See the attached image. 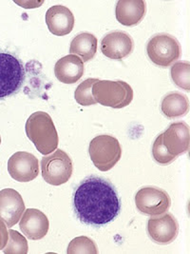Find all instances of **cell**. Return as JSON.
Segmentation results:
<instances>
[{
	"mask_svg": "<svg viewBox=\"0 0 190 254\" xmlns=\"http://www.w3.org/2000/svg\"><path fill=\"white\" fill-rule=\"evenodd\" d=\"M72 206L83 224L100 228L118 217L122 202L115 187L100 176H89L75 188Z\"/></svg>",
	"mask_w": 190,
	"mask_h": 254,
	"instance_id": "obj_1",
	"label": "cell"
},
{
	"mask_svg": "<svg viewBox=\"0 0 190 254\" xmlns=\"http://www.w3.org/2000/svg\"><path fill=\"white\" fill-rule=\"evenodd\" d=\"M25 130L37 150L48 155L56 150L59 137L50 116L45 112H36L30 116L26 122Z\"/></svg>",
	"mask_w": 190,
	"mask_h": 254,
	"instance_id": "obj_2",
	"label": "cell"
},
{
	"mask_svg": "<svg viewBox=\"0 0 190 254\" xmlns=\"http://www.w3.org/2000/svg\"><path fill=\"white\" fill-rule=\"evenodd\" d=\"M96 103L113 109H122L131 104L133 90L125 81L97 80L93 86Z\"/></svg>",
	"mask_w": 190,
	"mask_h": 254,
	"instance_id": "obj_3",
	"label": "cell"
},
{
	"mask_svg": "<svg viewBox=\"0 0 190 254\" xmlns=\"http://www.w3.org/2000/svg\"><path fill=\"white\" fill-rule=\"evenodd\" d=\"M25 77L22 61L11 53L0 52V100L18 93Z\"/></svg>",
	"mask_w": 190,
	"mask_h": 254,
	"instance_id": "obj_4",
	"label": "cell"
},
{
	"mask_svg": "<svg viewBox=\"0 0 190 254\" xmlns=\"http://www.w3.org/2000/svg\"><path fill=\"white\" fill-rule=\"evenodd\" d=\"M89 152L95 167L101 172H107L120 161L122 147L115 137L102 134L91 141Z\"/></svg>",
	"mask_w": 190,
	"mask_h": 254,
	"instance_id": "obj_5",
	"label": "cell"
},
{
	"mask_svg": "<svg viewBox=\"0 0 190 254\" xmlns=\"http://www.w3.org/2000/svg\"><path fill=\"white\" fill-rule=\"evenodd\" d=\"M146 53L155 65L161 68H167L180 59L182 49L175 36L158 34L147 42Z\"/></svg>",
	"mask_w": 190,
	"mask_h": 254,
	"instance_id": "obj_6",
	"label": "cell"
},
{
	"mask_svg": "<svg viewBox=\"0 0 190 254\" xmlns=\"http://www.w3.org/2000/svg\"><path fill=\"white\" fill-rule=\"evenodd\" d=\"M73 165L70 155L64 150H55L41 160V172L43 179L48 184L61 186L71 179Z\"/></svg>",
	"mask_w": 190,
	"mask_h": 254,
	"instance_id": "obj_7",
	"label": "cell"
},
{
	"mask_svg": "<svg viewBox=\"0 0 190 254\" xmlns=\"http://www.w3.org/2000/svg\"><path fill=\"white\" fill-rule=\"evenodd\" d=\"M137 209L145 215L159 216L167 212L171 199L165 190L157 187H143L135 195Z\"/></svg>",
	"mask_w": 190,
	"mask_h": 254,
	"instance_id": "obj_8",
	"label": "cell"
},
{
	"mask_svg": "<svg viewBox=\"0 0 190 254\" xmlns=\"http://www.w3.org/2000/svg\"><path fill=\"white\" fill-rule=\"evenodd\" d=\"M8 173L18 182H31L39 174V162L36 156L27 151H17L8 161Z\"/></svg>",
	"mask_w": 190,
	"mask_h": 254,
	"instance_id": "obj_9",
	"label": "cell"
},
{
	"mask_svg": "<svg viewBox=\"0 0 190 254\" xmlns=\"http://www.w3.org/2000/svg\"><path fill=\"white\" fill-rule=\"evenodd\" d=\"M147 233L150 239L157 244H171L178 236V221L168 212L162 216L159 215V217H151L147 221Z\"/></svg>",
	"mask_w": 190,
	"mask_h": 254,
	"instance_id": "obj_10",
	"label": "cell"
},
{
	"mask_svg": "<svg viewBox=\"0 0 190 254\" xmlns=\"http://www.w3.org/2000/svg\"><path fill=\"white\" fill-rule=\"evenodd\" d=\"M134 48L131 35L123 31H113L105 35L101 40V52L112 60H123L128 58Z\"/></svg>",
	"mask_w": 190,
	"mask_h": 254,
	"instance_id": "obj_11",
	"label": "cell"
},
{
	"mask_svg": "<svg viewBox=\"0 0 190 254\" xmlns=\"http://www.w3.org/2000/svg\"><path fill=\"white\" fill-rule=\"evenodd\" d=\"M25 211L23 198L13 189L0 190V219L8 228L19 222Z\"/></svg>",
	"mask_w": 190,
	"mask_h": 254,
	"instance_id": "obj_12",
	"label": "cell"
},
{
	"mask_svg": "<svg viewBox=\"0 0 190 254\" xmlns=\"http://www.w3.org/2000/svg\"><path fill=\"white\" fill-rule=\"evenodd\" d=\"M163 144L168 152L176 157L188 152L190 146L189 125L184 121L172 123L163 132Z\"/></svg>",
	"mask_w": 190,
	"mask_h": 254,
	"instance_id": "obj_13",
	"label": "cell"
},
{
	"mask_svg": "<svg viewBox=\"0 0 190 254\" xmlns=\"http://www.w3.org/2000/svg\"><path fill=\"white\" fill-rule=\"evenodd\" d=\"M19 228L31 240H40L47 235L49 223L45 213L36 208L25 209L20 218Z\"/></svg>",
	"mask_w": 190,
	"mask_h": 254,
	"instance_id": "obj_14",
	"label": "cell"
},
{
	"mask_svg": "<svg viewBox=\"0 0 190 254\" xmlns=\"http://www.w3.org/2000/svg\"><path fill=\"white\" fill-rule=\"evenodd\" d=\"M48 31L56 36L71 34L74 27V15L71 10L63 5L50 7L45 15Z\"/></svg>",
	"mask_w": 190,
	"mask_h": 254,
	"instance_id": "obj_15",
	"label": "cell"
},
{
	"mask_svg": "<svg viewBox=\"0 0 190 254\" xmlns=\"http://www.w3.org/2000/svg\"><path fill=\"white\" fill-rule=\"evenodd\" d=\"M145 12L146 3L142 0H120L116 4V19L119 23L127 27L140 23Z\"/></svg>",
	"mask_w": 190,
	"mask_h": 254,
	"instance_id": "obj_16",
	"label": "cell"
},
{
	"mask_svg": "<svg viewBox=\"0 0 190 254\" xmlns=\"http://www.w3.org/2000/svg\"><path fill=\"white\" fill-rule=\"evenodd\" d=\"M85 72L84 62L75 55L60 58L54 66L56 78L64 84H74L80 80Z\"/></svg>",
	"mask_w": 190,
	"mask_h": 254,
	"instance_id": "obj_17",
	"label": "cell"
},
{
	"mask_svg": "<svg viewBox=\"0 0 190 254\" xmlns=\"http://www.w3.org/2000/svg\"><path fill=\"white\" fill-rule=\"evenodd\" d=\"M163 115L169 119H176L187 116L190 111V101L186 94L171 92L164 96L161 102Z\"/></svg>",
	"mask_w": 190,
	"mask_h": 254,
	"instance_id": "obj_18",
	"label": "cell"
},
{
	"mask_svg": "<svg viewBox=\"0 0 190 254\" xmlns=\"http://www.w3.org/2000/svg\"><path fill=\"white\" fill-rule=\"evenodd\" d=\"M97 38L91 33H80L73 37L70 46V53L81 58L83 62H88L94 58L97 52Z\"/></svg>",
	"mask_w": 190,
	"mask_h": 254,
	"instance_id": "obj_19",
	"label": "cell"
},
{
	"mask_svg": "<svg viewBox=\"0 0 190 254\" xmlns=\"http://www.w3.org/2000/svg\"><path fill=\"white\" fill-rule=\"evenodd\" d=\"M170 74L172 81L177 87L186 92H190V63L189 61L175 62L171 67Z\"/></svg>",
	"mask_w": 190,
	"mask_h": 254,
	"instance_id": "obj_20",
	"label": "cell"
},
{
	"mask_svg": "<svg viewBox=\"0 0 190 254\" xmlns=\"http://www.w3.org/2000/svg\"><path fill=\"white\" fill-rule=\"evenodd\" d=\"M67 254H97L98 249L95 241L87 236H79L71 240L68 246Z\"/></svg>",
	"mask_w": 190,
	"mask_h": 254,
	"instance_id": "obj_21",
	"label": "cell"
},
{
	"mask_svg": "<svg viewBox=\"0 0 190 254\" xmlns=\"http://www.w3.org/2000/svg\"><path fill=\"white\" fill-rule=\"evenodd\" d=\"M29 252L28 241L18 231H9V240L3 253L6 254H27Z\"/></svg>",
	"mask_w": 190,
	"mask_h": 254,
	"instance_id": "obj_22",
	"label": "cell"
},
{
	"mask_svg": "<svg viewBox=\"0 0 190 254\" xmlns=\"http://www.w3.org/2000/svg\"><path fill=\"white\" fill-rule=\"evenodd\" d=\"M98 79L88 78L83 81L74 92V99L81 106H92L96 104V101L93 96V86Z\"/></svg>",
	"mask_w": 190,
	"mask_h": 254,
	"instance_id": "obj_23",
	"label": "cell"
},
{
	"mask_svg": "<svg viewBox=\"0 0 190 254\" xmlns=\"http://www.w3.org/2000/svg\"><path fill=\"white\" fill-rule=\"evenodd\" d=\"M152 154L155 161L160 165H169L176 160V156L170 154L163 144V133H160L153 143Z\"/></svg>",
	"mask_w": 190,
	"mask_h": 254,
	"instance_id": "obj_24",
	"label": "cell"
},
{
	"mask_svg": "<svg viewBox=\"0 0 190 254\" xmlns=\"http://www.w3.org/2000/svg\"><path fill=\"white\" fill-rule=\"evenodd\" d=\"M9 240V231L7 230L6 224L0 219V251L3 250Z\"/></svg>",
	"mask_w": 190,
	"mask_h": 254,
	"instance_id": "obj_25",
	"label": "cell"
},
{
	"mask_svg": "<svg viewBox=\"0 0 190 254\" xmlns=\"http://www.w3.org/2000/svg\"><path fill=\"white\" fill-rule=\"evenodd\" d=\"M0 144H1V136H0Z\"/></svg>",
	"mask_w": 190,
	"mask_h": 254,
	"instance_id": "obj_26",
	"label": "cell"
}]
</instances>
